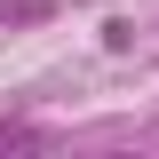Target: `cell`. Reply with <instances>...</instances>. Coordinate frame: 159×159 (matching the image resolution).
<instances>
[{
  "mask_svg": "<svg viewBox=\"0 0 159 159\" xmlns=\"http://www.w3.org/2000/svg\"><path fill=\"white\" fill-rule=\"evenodd\" d=\"M0 16H16V24H32V16H48V0H0Z\"/></svg>",
  "mask_w": 159,
  "mask_h": 159,
  "instance_id": "7a4b0ae2",
  "label": "cell"
},
{
  "mask_svg": "<svg viewBox=\"0 0 159 159\" xmlns=\"http://www.w3.org/2000/svg\"><path fill=\"white\" fill-rule=\"evenodd\" d=\"M0 151H48V127H32V119H0Z\"/></svg>",
  "mask_w": 159,
  "mask_h": 159,
  "instance_id": "6da1fadb",
  "label": "cell"
}]
</instances>
